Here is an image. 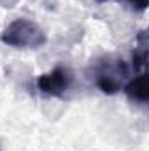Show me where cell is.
Returning <instances> with one entry per match:
<instances>
[{
    "mask_svg": "<svg viewBox=\"0 0 149 151\" xmlns=\"http://www.w3.org/2000/svg\"><path fill=\"white\" fill-rule=\"evenodd\" d=\"M125 2L137 12H142L148 9V0H125Z\"/></svg>",
    "mask_w": 149,
    "mask_h": 151,
    "instance_id": "6",
    "label": "cell"
},
{
    "mask_svg": "<svg viewBox=\"0 0 149 151\" xmlns=\"http://www.w3.org/2000/svg\"><path fill=\"white\" fill-rule=\"evenodd\" d=\"M98 2H107V0H98Z\"/></svg>",
    "mask_w": 149,
    "mask_h": 151,
    "instance_id": "7",
    "label": "cell"
},
{
    "mask_svg": "<svg viewBox=\"0 0 149 151\" xmlns=\"http://www.w3.org/2000/svg\"><path fill=\"white\" fill-rule=\"evenodd\" d=\"M148 34L146 30L139 32V35L135 39V51H133V70L135 72H146V65H148Z\"/></svg>",
    "mask_w": 149,
    "mask_h": 151,
    "instance_id": "5",
    "label": "cell"
},
{
    "mask_svg": "<svg viewBox=\"0 0 149 151\" xmlns=\"http://www.w3.org/2000/svg\"><path fill=\"white\" fill-rule=\"evenodd\" d=\"M0 40L5 46L11 47H18V49H37L46 44V32L42 30V27L37 25L35 21L28 19V18H18L12 23H9L5 27V30L2 32Z\"/></svg>",
    "mask_w": 149,
    "mask_h": 151,
    "instance_id": "1",
    "label": "cell"
},
{
    "mask_svg": "<svg viewBox=\"0 0 149 151\" xmlns=\"http://www.w3.org/2000/svg\"><path fill=\"white\" fill-rule=\"evenodd\" d=\"M123 91L128 100L133 104H148L149 100V81L146 72H139L135 77H132L128 83H125Z\"/></svg>",
    "mask_w": 149,
    "mask_h": 151,
    "instance_id": "4",
    "label": "cell"
},
{
    "mask_svg": "<svg viewBox=\"0 0 149 151\" xmlns=\"http://www.w3.org/2000/svg\"><path fill=\"white\" fill-rule=\"evenodd\" d=\"M74 83V74L70 69L67 67H54L53 70L42 74L37 79V88L40 93L47 95V97H56V99H63L65 93L72 88Z\"/></svg>",
    "mask_w": 149,
    "mask_h": 151,
    "instance_id": "3",
    "label": "cell"
},
{
    "mask_svg": "<svg viewBox=\"0 0 149 151\" xmlns=\"http://www.w3.org/2000/svg\"><path fill=\"white\" fill-rule=\"evenodd\" d=\"M130 74L126 62L119 56L107 55L100 58L95 65V84L107 95H114L123 90L125 81Z\"/></svg>",
    "mask_w": 149,
    "mask_h": 151,
    "instance_id": "2",
    "label": "cell"
}]
</instances>
